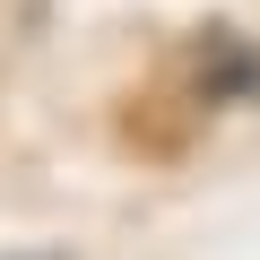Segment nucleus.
<instances>
[{"label":"nucleus","mask_w":260,"mask_h":260,"mask_svg":"<svg viewBox=\"0 0 260 260\" xmlns=\"http://www.w3.org/2000/svg\"><path fill=\"white\" fill-rule=\"evenodd\" d=\"M9 260H61V251H9Z\"/></svg>","instance_id":"obj_1"}]
</instances>
